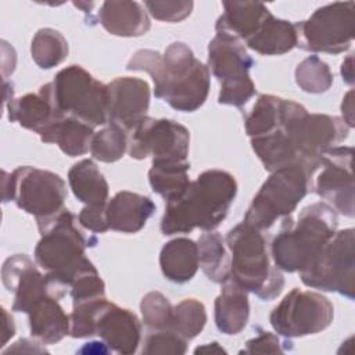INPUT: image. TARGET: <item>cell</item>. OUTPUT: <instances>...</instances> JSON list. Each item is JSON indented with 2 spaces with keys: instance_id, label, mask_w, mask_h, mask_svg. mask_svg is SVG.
I'll return each mask as SVG.
<instances>
[{
  "instance_id": "14",
  "label": "cell",
  "mask_w": 355,
  "mask_h": 355,
  "mask_svg": "<svg viewBox=\"0 0 355 355\" xmlns=\"http://www.w3.org/2000/svg\"><path fill=\"white\" fill-rule=\"evenodd\" d=\"M334 316L333 304L324 295L293 288L273 308L269 322L273 330L283 337H305L327 329Z\"/></svg>"
},
{
  "instance_id": "7",
  "label": "cell",
  "mask_w": 355,
  "mask_h": 355,
  "mask_svg": "<svg viewBox=\"0 0 355 355\" xmlns=\"http://www.w3.org/2000/svg\"><path fill=\"white\" fill-rule=\"evenodd\" d=\"M94 334L111 351L130 355L140 344L141 323L132 311L107 301L105 297L72 305L69 336L86 338Z\"/></svg>"
},
{
  "instance_id": "36",
  "label": "cell",
  "mask_w": 355,
  "mask_h": 355,
  "mask_svg": "<svg viewBox=\"0 0 355 355\" xmlns=\"http://www.w3.org/2000/svg\"><path fill=\"white\" fill-rule=\"evenodd\" d=\"M140 311L144 324L150 330L172 329L173 305L159 291L147 293L140 302Z\"/></svg>"
},
{
  "instance_id": "38",
  "label": "cell",
  "mask_w": 355,
  "mask_h": 355,
  "mask_svg": "<svg viewBox=\"0 0 355 355\" xmlns=\"http://www.w3.org/2000/svg\"><path fill=\"white\" fill-rule=\"evenodd\" d=\"M187 349V340L172 329L150 330L143 344V354L180 355Z\"/></svg>"
},
{
  "instance_id": "39",
  "label": "cell",
  "mask_w": 355,
  "mask_h": 355,
  "mask_svg": "<svg viewBox=\"0 0 355 355\" xmlns=\"http://www.w3.org/2000/svg\"><path fill=\"white\" fill-rule=\"evenodd\" d=\"M144 7L147 12L158 21L180 22L191 14L194 3L190 0L144 1Z\"/></svg>"
},
{
  "instance_id": "11",
  "label": "cell",
  "mask_w": 355,
  "mask_h": 355,
  "mask_svg": "<svg viewBox=\"0 0 355 355\" xmlns=\"http://www.w3.org/2000/svg\"><path fill=\"white\" fill-rule=\"evenodd\" d=\"M302 283L311 288L338 293L354 300L355 291V230L336 232L319 254L300 270Z\"/></svg>"
},
{
  "instance_id": "26",
  "label": "cell",
  "mask_w": 355,
  "mask_h": 355,
  "mask_svg": "<svg viewBox=\"0 0 355 355\" xmlns=\"http://www.w3.org/2000/svg\"><path fill=\"white\" fill-rule=\"evenodd\" d=\"M93 135V126L89 123L75 116L61 115L40 135V139L44 143L57 144L69 157H78L89 151Z\"/></svg>"
},
{
  "instance_id": "44",
  "label": "cell",
  "mask_w": 355,
  "mask_h": 355,
  "mask_svg": "<svg viewBox=\"0 0 355 355\" xmlns=\"http://www.w3.org/2000/svg\"><path fill=\"white\" fill-rule=\"evenodd\" d=\"M1 311H3V336H1L0 347H4L7 341L15 334V324H14L12 316L7 312V309L1 308Z\"/></svg>"
},
{
  "instance_id": "25",
  "label": "cell",
  "mask_w": 355,
  "mask_h": 355,
  "mask_svg": "<svg viewBox=\"0 0 355 355\" xmlns=\"http://www.w3.org/2000/svg\"><path fill=\"white\" fill-rule=\"evenodd\" d=\"M159 266L162 275L173 283L191 280L200 266L197 243L186 237L168 241L159 252Z\"/></svg>"
},
{
  "instance_id": "33",
  "label": "cell",
  "mask_w": 355,
  "mask_h": 355,
  "mask_svg": "<svg viewBox=\"0 0 355 355\" xmlns=\"http://www.w3.org/2000/svg\"><path fill=\"white\" fill-rule=\"evenodd\" d=\"M126 150V130L110 122L98 132H94L89 148L92 157L101 162H115L123 157Z\"/></svg>"
},
{
  "instance_id": "21",
  "label": "cell",
  "mask_w": 355,
  "mask_h": 355,
  "mask_svg": "<svg viewBox=\"0 0 355 355\" xmlns=\"http://www.w3.org/2000/svg\"><path fill=\"white\" fill-rule=\"evenodd\" d=\"M97 17L108 33L122 37L141 36L151 26L147 10L139 1H104Z\"/></svg>"
},
{
  "instance_id": "41",
  "label": "cell",
  "mask_w": 355,
  "mask_h": 355,
  "mask_svg": "<svg viewBox=\"0 0 355 355\" xmlns=\"http://www.w3.org/2000/svg\"><path fill=\"white\" fill-rule=\"evenodd\" d=\"M244 354H277L284 352L282 348V341L277 334L270 331H261L257 337L245 343V348L241 351Z\"/></svg>"
},
{
  "instance_id": "23",
  "label": "cell",
  "mask_w": 355,
  "mask_h": 355,
  "mask_svg": "<svg viewBox=\"0 0 355 355\" xmlns=\"http://www.w3.org/2000/svg\"><path fill=\"white\" fill-rule=\"evenodd\" d=\"M222 284V290L215 300V324L219 331L232 336L240 333L248 322V291L232 279Z\"/></svg>"
},
{
  "instance_id": "40",
  "label": "cell",
  "mask_w": 355,
  "mask_h": 355,
  "mask_svg": "<svg viewBox=\"0 0 355 355\" xmlns=\"http://www.w3.org/2000/svg\"><path fill=\"white\" fill-rule=\"evenodd\" d=\"M105 205H85L78 215V222L93 233H104L110 230L105 218Z\"/></svg>"
},
{
  "instance_id": "35",
  "label": "cell",
  "mask_w": 355,
  "mask_h": 355,
  "mask_svg": "<svg viewBox=\"0 0 355 355\" xmlns=\"http://www.w3.org/2000/svg\"><path fill=\"white\" fill-rule=\"evenodd\" d=\"M295 82L306 93L319 94L330 89L333 75L329 65L318 55H309L295 68Z\"/></svg>"
},
{
  "instance_id": "16",
  "label": "cell",
  "mask_w": 355,
  "mask_h": 355,
  "mask_svg": "<svg viewBox=\"0 0 355 355\" xmlns=\"http://www.w3.org/2000/svg\"><path fill=\"white\" fill-rule=\"evenodd\" d=\"M352 147L336 146L322 155L320 172L316 175L312 189L344 216L352 218L354 205V173H352Z\"/></svg>"
},
{
  "instance_id": "30",
  "label": "cell",
  "mask_w": 355,
  "mask_h": 355,
  "mask_svg": "<svg viewBox=\"0 0 355 355\" xmlns=\"http://www.w3.org/2000/svg\"><path fill=\"white\" fill-rule=\"evenodd\" d=\"M189 171L187 159H154L148 171V182L166 202L186 191L190 184Z\"/></svg>"
},
{
  "instance_id": "34",
  "label": "cell",
  "mask_w": 355,
  "mask_h": 355,
  "mask_svg": "<svg viewBox=\"0 0 355 355\" xmlns=\"http://www.w3.org/2000/svg\"><path fill=\"white\" fill-rule=\"evenodd\" d=\"M207 323V312L202 302L196 298H186L173 306L172 330L187 341L197 337Z\"/></svg>"
},
{
  "instance_id": "4",
  "label": "cell",
  "mask_w": 355,
  "mask_h": 355,
  "mask_svg": "<svg viewBox=\"0 0 355 355\" xmlns=\"http://www.w3.org/2000/svg\"><path fill=\"white\" fill-rule=\"evenodd\" d=\"M337 212L324 201L305 207L297 220L291 215L282 219V227L273 237L270 255L282 272L302 270L337 232Z\"/></svg>"
},
{
  "instance_id": "46",
  "label": "cell",
  "mask_w": 355,
  "mask_h": 355,
  "mask_svg": "<svg viewBox=\"0 0 355 355\" xmlns=\"http://www.w3.org/2000/svg\"><path fill=\"white\" fill-rule=\"evenodd\" d=\"M194 352L196 354H198V352H205V354H208V352H211V354H222V352H226L222 347H219V344L216 343V341H214V343H209V344H205V345H202V347H197L196 349H194Z\"/></svg>"
},
{
  "instance_id": "31",
  "label": "cell",
  "mask_w": 355,
  "mask_h": 355,
  "mask_svg": "<svg viewBox=\"0 0 355 355\" xmlns=\"http://www.w3.org/2000/svg\"><path fill=\"white\" fill-rule=\"evenodd\" d=\"M198 262L205 276L214 283H225L230 277V258L223 237L218 232H205L197 240Z\"/></svg>"
},
{
  "instance_id": "22",
  "label": "cell",
  "mask_w": 355,
  "mask_h": 355,
  "mask_svg": "<svg viewBox=\"0 0 355 355\" xmlns=\"http://www.w3.org/2000/svg\"><path fill=\"white\" fill-rule=\"evenodd\" d=\"M223 12L218 18L216 33H225L237 40H248L270 15L268 7L255 1H223Z\"/></svg>"
},
{
  "instance_id": "15",
  "label": "cell",
  "mask_w": 355,
  "mask_h": 355,
  "mask_svg": "<svg viewBox=\"0 0 355 355\" xmlns=\"http://www.w3.org/2000/svg\"><path fill=\"white\" fill-rule=\"evenodd\" d=\"M189 130L172 119L144 116L128 137V153L135 159H187Z\"/></svg>"
},
{
  "instance_id": "42",
  "label": "cell",
  "mask_w": 355,
  "mask_h": 355,
  "mask_svg": "<svg viewBox=\"0 0 355 355\" xmlns=\"http://www.w3.org/2000/svg\"><path fill=\"white\" fill-rule=\"evenodd\" d=\"M341 112H343V121L348 128L355 126V119H354V92L349 90L344 97L341 103Z\"/></svg>"
},
{
  "instance_id": "6",
  "label": "cell",
  "mask_w": 355,
  "mask_h": 355,
  "mask_svg": "<svg viewBox=\"0 0 355 355\" xmlns=\"http://www.w3.org/2000/svg\"><path fill=\"white\" fill-rule=\"evenodd\" d=\"M36 222L40 232L35 247L36 265L53 280L69 287L76 273L90 262L85 255L90 244L78 229L75 215L67 208Z\"/></svg>"
},
{
  "instance_id": "29",
  "label": "cell",
  "mask_w": 355,
  "mask_h": 355,
  "mask_svg": "<svg viewBox=\"0 0 355 355\" xmlns=\"http://www.w3.org/2000/svg\"><path fill=\"white\" fill-rule=\"evenodd\" d=\"M68 182L73 196L86 205H105L108 202V183L92 159H82L72 165Z\"/></svg>"
},
{
  "instance_id": "3",
  "label": "cell",
  "mask_w": 355,
  "mask_h": 355,
  "mask_svg": "<svg viewBox=\"0 0 355 355\" xmlns=\"http://www.w3.org/2000/svg\"><path fill=\"white\" fill-rule=\"evenodd\" d=\"M237 194L234 176L222 169H208L190 182L179 197L165 202L161 232L165 236L190 233L196 227L211 232L226 218Z\"/></svg>"
},
{
  "instance_id": "1",
  "label": "cell",
  "mask_w": 355,
  "mask_h": 355,
  "mask_svg": "<svg viewBox=\"0 0 355 355\" xmlns=\"http://www.w3.org/2000/svg\"><path fill=\"white\" fill-rule=\"evenodd\" d=\"M345 122L327 114H309L305 107L293 103L283 123L272 133L251 139V147L266 171L300 164L315 175L322 155L348 137Z\"/></svg>"
},
{
  "instance_id": "19",
  "label": "cell",
  "mask_w": 355,
  "mask_h": 355,
  "mask_svg": "<svg viewBox=\"0 0 355 355\" xmlns=\"http://www.w3.org/2000/svg\"><path fill=\"white\" fill-rule=\"evenodd\" d=\"M155 204L147 196L133 191L116 193L105 207L108 227L121 233H137L154 214Z\"/></svg>"
},
{
  "instance_id": "18",
  "label": "cell",
  "mask_w": 355,
  "mask_h": 355,
  "mask_svg": "<svg viewBox=\"0 0 355 355\" xmlns=\"http://www.w3.org/2000/svg\"><path fill=\"white\" fill-rule=\"evenodd\" d=\"M108 122L132 130L150 107V86L135 76H119L107 85Z\"/></svg>"
},
{
  "instance_id": "17",
  "label": "cell",
  "mask_w": 355,
  "mask_h": 355,
  "mask_svg": "<svg viewBox=\"0 0 355 355\" xmlns=\"http://www.w3.org/2000/svg\"><path fill=\"white\" fill-rule=\"evenodd\" d=\"M1 280L7 291L14 294L12 311L24 313L37 298L53 294L61 300L68 290L67 286L43 275L25 254H15L4 262Z\"/></svg>"
},
{
  "instance_id": "12",
  "label": "cell",
  "mask_w": 355,
  "mask_h": 355,
  "mask_svg": "<svg viewBox=\"0 0 355 355\" xmlns=\"http://www.w3.org/2000/svg\"><path fill=\"white\" fill-rule=\"evenodd\" d=\"M254 60L240 40L216 33L208 44V69L219 80V104L241 107L255 94L250 76Z\"/></svg>"
},
{
  "instance_id": "28",
  "label": "cell",
  "mask_w": 355,
  "mask_h": 355,
  "mask_svg": "<svg viewBox=\"0 0 355 355\" xmlns=\"http://www.w3.org/2000/svg\"><path fill=\"white\" fill-rule=\"evenodd\" d=\"M291 105V100H286L277 96H258L255 104L252 105V108L250 110L244 119L245 132L248 137L257 139L276 130L286 119Z\"/></svg>"
},
{
  "instance_id": "2",
  "label": "cell",
  "mask_w": 355,
  "mask_h": 355,
  "mask_svg": "<svg viewBox=\"0 0 355 355\" xmlns=\"http://www.w3.org/2000/svg\"><path fill=\"white\" fill-rule=\"evenodd\" d=\"M126 68L147 72L153 79L155 97L178 111L193 112L208 97L209 69L182 42L171 43L164 54L148 49L139 50L132 55Z\"/></svg>"
},
{
  "instance_id": "43",
  "label": "cell",
  "mask_w": 355,
  "mask_h": 355,
  "mask_svg": "<svg viewBox=\"0 0 355 355\" xmlns=\"http://www.w3.org/2000/svg\"><path fill=\"white\" fill-rule=\"evenodd\" d=\"M6 354L8 352H46V348L42 347L36 341H31L28 338H21L17 343H14L12 347L4 351Z\"/></svg>"
},
{
  "instance_id": "27",
  "label": "cell",
  "mask_w": 355,
  "mask_h": 355,
  "mask_svg": "<svg viewBox=\"0 0 355 355\" xmlns=\"http://www.w3.org/2000/svg\"><path fill=\"white\" fill-rule=\"evenodd\" d=\"M245 46L262 55H280L297 47L295 24L273 17L262 22L259 29L244 42Z\"/></svg>"
},
{
  "instance_id": "13",
  "label": "cell",
  "mask_w": 355,
  "mask_h": 355,
  "mask_svg": "<svg viewBox=\"0 0 355 355\" xmlns=\"http://www.w3.org/2000/svg\"><path fill=\"white\" fill-rule=\"evenodd\" d=\"M354 1H336L319 7L308 19L294 22L297 47L312 53L338 54L352 44Z\"/></svg>"
},
{
  "instance_id": "24",
  "label": "cell",
  "mask_w": 355,
  "mask_h": 355,
  "mask_svg": "<svg viewBox=\"0 0 355 355\" xmlns=\"http://www.w3.org/2000/svg\"><path fill=\"white\" fill-rule=\"evenodd\" d=\"M10 122H18L22 128L29 129L39 136L57 119L58 112L49 100L40 93H28L18 98L6 100Z\"/></svg>"
},
{
  "instance_id": "37",
  "label": "cell",
  "mask_w": 355,
  "mask_h": 355,
  "mask_svg": "<svg viewBox=\"0 0 355 355\" xmlns=\"http://www.w3.org/2000/svg\"><path fill=\"white\" fill-rule=\"evenodd\" d=\"M72 305L105 297V286L92 262L83 266L71 282Z\"/></svg>"
},
{
  "instance_id": "20",
  "label": "cell",
  "mask_w": 355,
  "mask_h": 355,
  "mask_svg": "<svg viewBox=\"0 0 355 355\" xmlns=\"http://www.w3.org/2000/svg\"><path fill=\"white\" fill-rule=\"evenodd\" d=\"M26 315L32 337L42 344H55L69 334V315L60 305V298L53 294L33 301Z\"/></svg>"
},
{
  "instance_id": "8",
  "label": "cell",
  "mask_w": 355,
  "mask_h": 355,
  "mask_svg": "<svg viewBox=\"0 0 355 355\" xmlns=\"http://www.w3.org/2000/svg\"><path fill=\"white\" fill-rule=\"evenodd\" d=\"M39 93L64 115L75 116L93 128L108 123L107 85L80 65L62 68Z\"/></svg>"
},
{
  "instance_id": "9",
  "label": "cell",
  "mask_w": 355,
  "mask_h": 355,
  "mask_svg": "<svg viewBox=\"0 0 355 355\" xmlns=\"http://www.w3.org/2000/svg\"><path fill=\"white\" fill-rule=\"evenodd\" d=\"M313 184V173L300 164L270 172L252 198L244 220L258 230H268L279 219L290 216Z\"/></svg>"
},
{
  "instance_id": "5",
  "label": "cell",
  "mask_w": 355,
  "mask_h": 355,
  "mask_svg": "<svg viewBox=\"0 0 355 355\" xmlns=\"http://www.w3.org/2000/svg\"><path fill=\"white\" fill-rule=\"evenodd\" d=\"M226 245L232 254L229 279L263 301L273 300L282 293L284 277L272 259L262 230L241 222L227 232Z\"/></svg>"
},
{
  "instance_id": "45",
  "label": "cell",
  "mask_w": 355,
  "mask_h": 355,
  "mask_svg": "<svg viewBox=\"0 0 355 355\" xmlns=\"http://www.w3.org/2000/svg\"><path fill=\"white\" fill-rule=\"evenodd\" d=\"M341 76L343 80L348 85L354 83V55L349 54L341 64Z\"/></svg>"
},
{
  "instance_id": "10",
  "label": "cell",
  "mask_w": 355,
  "mask_h": 355,
  "mask_svg": "<svg viewBox=\"0 0 355 355\" xmlns=\"http://www.w3.org/2000/svg\"><path fill=\"white\" fill-rule=\"evenodd\" d=\"M3 201L12 200L18 208L33 215L36 220L47 219L64 209L65 182L54 172L18 166L11 173L3 171Z\"/></svg>"
},
{
  "instance_id": "32",
  "label": "cell",
  "mask_w": 355,
  "mask_h": 355,
  "mask_svg": "<svg viewBox=\"0 0 355 355\" xmlns=\"http://www.w3.org/2000/svg\"><path fill=\"white\" fill-rule=\"evenodd\" d=\"M69 47L67 39L53 28L39 29L31 44L32 60L42 69H50L60 65L68 55Z\"/></svg>"
}]
</instances>
